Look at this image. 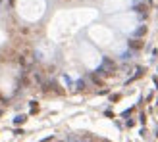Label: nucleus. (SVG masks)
I'll return each instance as SVG.
<instances>
[{
	"label": "nucleus",
	"instance_id": "f257e3e1",
	"mask_svg": "<svg viewBox=\"0 0 158 142\" xmlns=\"http://www.w3.org/2000/svg\"><path fill=\"white\" fill-rule=\"evenodd\" d=\"M93 18V14H83V12H72V14H62L58 15L54 23L50 25V37L56 38V41H62V38H66L69 35H73L75 31L85 25L87 21Z\"/></svg>",
	"mask_w": 158,
	"mask_h": 142
},
{
	"label": "nucleus",
	"instance_id": "f03ea898",
	"mask_svg": "<svg viewBox=\"0 0 158 142\" xmlns=\"http://www.w3.org/2000/svg\"><path fill=\"white\" fill-rule=\"evenodd\" d=\"M18 14L21 15V19L25 21H39L44 15L46 10V0H18Z\"/></svg>",
	"mask_w": 158,
	"mask_h": 142
},
{
	"label": "nucleus",
	"instance_id": "7ed1b4c3",
	"mask_svg": "<svg viewBox=\"0 0 158 142\" xmlns=\"http://www.w3.org/2000/svg\"><path fill=\"white\" fill-rule=\"evenodd\" d=\"M89 38L94 46H100V48H108L116 42V35L114 31L108 25H102V23H97V25L89 27Z\"/></svg>",
	"mask_w": 158,
	"mask_h": 142
},
{
	"label": "nucleus",
	"instance_id": "20e7f679",
	"mask_svg": "<svg viewBox=\"0 0 158 142\" xmlns=\"http://www.w3.org/2000/svg\"><path fill=\"white\" fill-rule=\"evenodd\" d=\"M79 58H81L83 65L87 69H97L100 65V61H102V56H100L98 48L93 42H87V41L79 44Z\"/></svg>",
	"mask_w": 158,
	"mask_h": 142
},
{
	"label": "nucleus",
	"instance_id": "39448f33",
	"mask_svg": "<svg viewBox=\"0 0 158 142\" xmlns=\"http://www.w3.org/2000/svg\"><path fill=\"white\" fill-rule=\"evenodd\" d=\"M114 25V29H118L120 33H123V35H129V33H133V31L137 29V25H139V19H137V15L135 14H116L114 18H112V21H110Z\"/></svg>",
	"mask_w": 158,
	"mask_h": 142
},
{
	"label": "nucleus",
	"instance_id": "423d86ee",
	"mask_svg": "<svg viewBox=\"0 0 158 142\" xmlns=\"http://www.w3.org/2000/svg\"><path fill=\"white\" fill-rule=\"evenodd\" d=\"M133 0H104V4H102V10L106 14H120L123 12L125 8L131 6Z\"/></svg>",
	"mask_w": 158,
	"mask_h": 142
},
{
	"label": "nucleus",
	"instance_id": "0eeeda50",
	"mask_svg": "<svg viewBox=\"0 0 158 142\" xmlns=\"http://www.w3.org/2000/svg\"><path fill=\"white\" fill-rule=\"evenodd\" d=\"M4 41V33H2V31H0V42H2Z\"/></svg>",
	"mask_w": 158,
	"mask_h": 142
}]
</instances>
